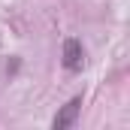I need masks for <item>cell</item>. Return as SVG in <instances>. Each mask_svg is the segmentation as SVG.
I'll list each match as a JSON object with an SVG mask.
<instances>
[{"label": "cell", "mask_w": 130, "mask_h": 130, "mask_svg": "<svg viewBox=\"0 0 130 130\" xmlns=\"http://www.w3.org/2000/svg\"><path fill=\"white\" fill-rule=\"evenodd\" d=\"M64 67L70 73H79V70L85 67V48H82V42L73 39V36L64 42Z\"/></svg>", "instance_id": "6da1fadb"}, {"label": "cell", "mask_w": 130, "mask_h": 130, "mask_svg": "<svg viewBox=\"0 0 130 130\" xmlns=\"http://www.w3.org/2000/svg\"><path fill=\"white\" fill-rule=\"evenodd\" d=\"M79 109H82V97H73V100L64 106V109L55 115L52 127H55V130H67V127H73V124H76V118H79Z\"/></svg>", "instance_id": "7a4b0ae2"}]
</instances>
